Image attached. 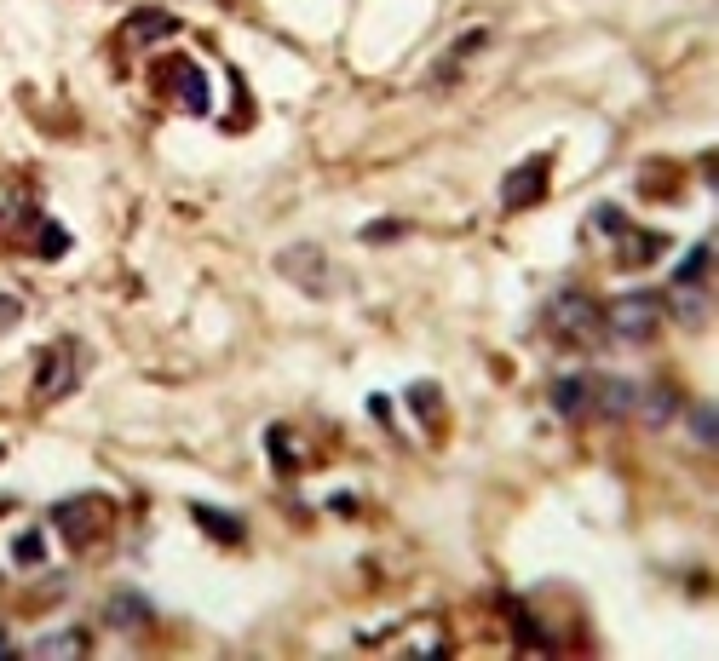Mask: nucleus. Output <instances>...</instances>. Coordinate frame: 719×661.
Masks as SVG:
<instances>
[{
  "label": "nucleus",
  "mask_w": 719,
  "mask_h": 661,
  "mask_svg": "<svg viewBox=\"0 0 719 661\" xmlns=\"http://www.w3.org/2000/svg\"><path fill=\"white\" fill-rule=\"evenodd\" d=\"M668 322V299L662 294H650V288H633V294H622L610 311H604V328L616 334V340H650L656 328Z\"/></svg>",
  "instance_id": "nucleus-1"
},
{
  "label": "nucleus",
  "mask_w": 719,
  "mask_h": 661,
  "mask_svg": "<svg viewBox=\"0 0 719 661\" xmlns=\"http://www.w3.org/2000/svg\"><path fill=\"white\" fill-rule=\"evenodd\" d=\"M547 322H553V334H564V340H576V345H593L604 334V311L587 294H558L547 305Z\"/></svg>",
  "instance_id": "nucleus-2"
},
{
  "label": "nucleus",
  "mask_w": 719,
  "mask_h": 661,
  "mask_svg": "<svg viewBox=\"0 0 719 661\" xmlns=\"http://www.w3.org/2000/svg\"><path fill=\"white\" fill-rule=\"evenodd\" d=\"M52 524H58V535H64L70 547H87L98 529L110 524V506L98 501V495H75V501L52 506Z\"/></svg>",
  "instance_id": "nucleus-3"
},
{
  "label": "nucleus",
  "mask_w": 719,
  "mask_h": 661,
  "mask_svg": "<svg viewBox=\"0 0 719 661\" xmlns=\"http://www.w3.org/2000/svg\"><path fill=\"white\" fill-rule=\"evenodd\" d=\"M156 81H162L167 92H173V104L190 115H208L213 110V98H208V75L190 64V58H167L162 69H156Z\"/></svg>",
  "instance_id": "nucleus-4"
},
{
  "label": "nucleus",
  "mask_w": 719,
  "mask_h": 661,
  "mask_svg": "<svg viewBox=\"0 0 719 661\" xmlns=\"http://www.w3.org/2000/svg\"><path fill=\"white\" fill-rule=\"evenodd\" d=\"M75 386V345H52L47 357H41V374H35V397L52 403V397H64Z\"/></svg>",
  "instance_id": "nucleus-5"
},
{
  "label": "nucleus",
  "mask_w": 719,
  "mask_h": 661,
  "mask_svg": "<svg viewBox=\"0 0 719 661\" xmlns=\"http://www.w3.org/2000/svg\"><path fill=\"white\" fill-rule=\"evenodd\" d=\"M541 190H547V156H535V161H524L518 173L507 179V190H501V202L518 213V207H530V202H541Z\"/></svg>",
  "instance_id": "nucleus-6"
},
{
  "label": "nucleus",
  "mask_w": 719,
  "mask_h": 661,
  "mask_svg": "<svg viewBox=\"0 0 719 661\" xmlns=\"http://www.w3.org/2000/svg\"><path fill=\"white\" fill-rule=\"evenodd\" d=\"M179 29V18L173 12H156V6H144V12H133V18L121 23V41L127 46H144V41H167Z\"/></svg>",
  "instance_id": "nucleus-7"
},
{
  "label": "nucleus",
  "mask_w": 719,
  "mask_h": 661,
  "mask_svg": "<svg viewBox=\"0 0 719 661\" xmlns=\"http://www.w3.org/2000/svg\"><path fill=\"white\" fill-rule=\"evenodd\" d=\"M553 409L564 414V420H581V414H593V380H581V374L558 380V386H553Z\"/></svg>",
  "instance_id": "nucleus-8"
},
{
  "label": "nucleus",
  "mask_w": 719,
  "mask_h": 661,
  "mask_svg": "<svg viewBox=\"0 0 719 661\" xmlns=\"http://www.w3.org/2000/svg\"><path fill=\"white\" fill-rule=\"evenodd\" d=\"M593 409L599 414H633L639 409V391L627 386V380H599V386H593Z\"/></svg>",
  "instance_id": "nucleus-9"
},
{
  "label": "nucleus",
  "mask_w": 719,
  "mask_h": 661,
  "mask_svg": "<svg viewBox=\"0 0 719 661\" xmlns=\"http://www.w3.org/2000/svg\"><path fill=\"white\" fill-rule=\"evenodd\" d=\"M282 271H300L294 282H305L311 294H323V253L317 248H288L282 253Z\"/></svg>",
  "instance_id": "nucleus-10"
},
{
  "label": "nucleus",
  "mask_w": 719,
  "mask_h": 661,
  "mask_svg": "<svg viewBox=\"0 0 719 661\" xmlns=\"http://www.w3.org/2000/svg\"><path fill=\"white\" fill-rule=\"evenodd\" d=\"M616 253H622V265H645V259H656L662 253V236H633V225L616 236Z\"/></svg>",
  "instance_id": "nucleus-11"
},
{
  "label": "nucleus",
  "mask_w": 719,
  "mask_h": 661,
  "mask_svg": "<svg viewBox=\"0 0 719 661\" xmlns=\"http://www.w3.org/2000/svg\"><path fill=\"white\" fill-rule=\"evenodd\" d=\"M150 621V604L139 593H116L110 598V627H144Z\"/></svg>",
  "instance_id": "nucleus-12"
},
{
  "label": "nucleus",
  "mask_w": 719,
  "mask_h": 661,
  "mask_svg": "<svg viewBox=\"0 0 719 661\" xmlns=\"http://www.w3.org/2000/svg\"><path fill=\"white\" fill-rule=\"evenodd\" d=\"M12 564H18V570H41V564H47V541H41V529H24V535L12 541Z\"/></svg>",
  "instance_id": "nucleus-13"
},
{
  "label": "nucleus",
  "mask_w": 719,
  "mask_h": 661,
  "mask_svg": "<svg viewBox=\"0 0 719 661\" xmlns=\"http://www.w3.org/2000/svg\"><path fill=\"white\" fill-rule=\"evenodd\" d=\"M702 282H708V242H696L685 253V265L673 271V288H702Z\"/></svg>",
  "instance_id": "nucleus-14"
},
{
  "label": "nucleus",
  "mask_w": 719,
  "mask_h": 661,
  "mask_svg": "<svg viewBox=\"0 0 719 661\" xmlns=\"http://www.w3.org/2000/svg\"><path fill=\"white\" fill-rule=\"evenodd\" d=\"M29 656H87V633H52V639H41Z\"/></svg>",
  "instance_id": "nucleus-15"
},
{
  "label": "nucleus",
  "mask_w": 719,
  "mask_h": 661,
  "mask_svg": "<svg viewBox=\"0 0 719 661\" xmlns=\"http://www.w3.org/2000/svg\"><path fill=\"white\" fill-rule=\"evenodd\" d=\"M196 524L213 529L219 541H242V524H236V518H225V512H213V506H196Z\"/></svg>",
  "instance_id": "nucleus-16"
},
{
  "label": "nucleus",
  "mask_w": 719,
  "mask_h": 661,
  "mask_svg": "<svg viewBox=\"0 0 719 661\" xmlns=\"http://www.w3.org/2000/svg\"><path fill=\"white\" fill-rule=\"evenodd\" d=\"M673 409H679V397H673L668 386H656V391L645 397V420H668Z\"/></svg>",
  "instance_id": "nucleus-17"
},
{
  "label": "nucleus",
  "mask_w": 719,
  "mask_h": 661,
  "mask_svg": "<svg viewBox=\"0 0 719 661\" xmlns=\"http://www.w3.org/2000/svg\"><path fill=\"white\" fill-rule=\"evenodd\" d=\"M409 403H415V409H426L420 420H438V386H415V391H409Z\"/></svg>",
  "instance_id": "nucleus-18"
},
{
  "label": "nucleus",
  "mask_w": 719,
  "mask_h": 661,
  "mask_svg": "<svg viewBox=\"0 0 719 661\" xmlns=\"http://www.w3.org/2000/svg\"><path fill=\"white\" fill-rule=\"evenodd\" d=\"M64 248H70V236H64L58 225H41V253H47V259H58Z\"/></svg>",
  "instance_id": "nucleus-19"
},
{
  "label": "nucleus",
  "mask_w": 719,
  "mask_h": 661,
  "mask_svg": "<svg viewBox=\"0 0 719 661\" xmlns=\"http://www.w3.org/2000/svg\"><path fill=\"white\" fill-rule=\"evenodd\" d=\"M363 236H369V242H392V236H403V225H392V219H380V225H369Z\"/></svg>",
  "instance_id": "nucleus-20"
},
{
  "label": "nucleus",
  "mask_w": 719,
  "mask_h": 661,
  "mask_svg": "<svg viewBox=\"0 0 719 661\" xmlns=\"http://www.w3.org/2000/svg\"><path fill=\"white\" fill-rule=\"evenodd\" d=\"M696 437H702V443H714V409H696Z\"/></svg>",
  "instance_id": "nucleus-21"
},
{
  "label": "nucleus",
  "mask_w": 719,
  "mask_h": 661,
  "mask_svg": "<svg viewBox=\"0 0 719 661\" xmlns=\"http://www.w3.org/2000/svg\"><path fill=\"white\" fill-rule=\"evenodd\" d=\"M18 317V305H12V299H0V322H12Z\"/></svg>",
  "instance_id": "nucleus-22"
},
{
  "label": "nucleus",
  "mask_w": 719,
  "mask_h": 661,
  "mask_svg": "<svg viewBox=\"0 0 719 661\" xmlns=\"http://www.w3.org/2000/svg\"><path fill=\"white\" fill-rule=\"evenodd\" d=\"M6 656H12V644H6V639H0V661H6Z\"/></svg>",
  "instance_id": "nucleus-23"
}]
</instances>
